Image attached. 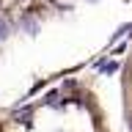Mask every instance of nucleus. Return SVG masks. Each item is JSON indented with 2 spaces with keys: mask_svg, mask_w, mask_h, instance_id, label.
Masks as SVG:
<instances>
[{
  "mask_svg": "<svg viewBox=\"0 0 132 132\" xmlns=\"http://www.w3.org/2000/svg\"><path fill=\"white\" fill-rule=\"evenodd\" d=\"M127 102H129V129H132V61H129V72H127Z\"/></svg>",
  "mask_w": 132,
  "mask_h": 132,
  "instance_id": "f257e3e1",
  "label": "nucleus"
}]
</instances>
